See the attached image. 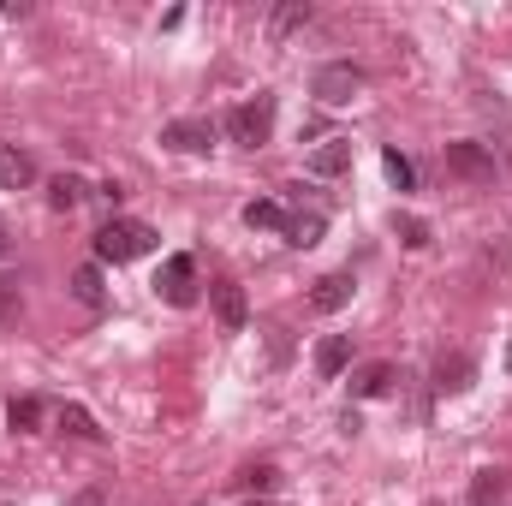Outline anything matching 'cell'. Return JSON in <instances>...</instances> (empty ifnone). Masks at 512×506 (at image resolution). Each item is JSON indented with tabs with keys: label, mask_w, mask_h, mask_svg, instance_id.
Listing matches in <instances>:
<instances>
[{
	"label": "cell",
	"mask_w": 512,
	"mask_h": 506,
	"mask_svg": "<svg viewBox=\"0 0 512 506\" xmlns=\"http://www.w3.org/2000/svg\"><path fill=\"white\" fill-rule=\"evenodd\" d=\"M155 251V227H143V221H108L102 233H96V262H131V256H149Z\"/></svg>",
	"instance_id": "6da1fadb"
},
{
	"label": "cell",
	"mask_w": 512,
	"mask_h": 506,
	"mask_svg": "<svg viewBox=\"0 0 512 506\" xmlns=\"http://www.w3.org/2000/svg\"><path fill=\"white\" fill-rule=\"evenodd\" d=\"M227 137H233L239 149H262V143L274 137V96H256V102H239V108L227 114Z\"/></svg>",
	"instance_id": "7a4b0ae2"
},
{
	"label": "cell",
	"mask_w": 512,
	"mask_h": 506,
	"mask_svg": "<svg viewBox=\"0 0 512 506\" xmlns=\"http://www.w3.org/2000/svg\"><path fill=\"white\" fill-rule=\"evenodd\" d=\"M447 173H459L465 185H495L501 161L489 143H447Z\"/></svg>",
	"instance_id": "3957f363"
},
{
	"label": "cell",
	"mask_w": 512,
	"mask_h": 506,
	"mask_svg": "<svg viewBox=\"0 0 512 506\" xmlns=\"http://www.w3.org/2000/svg\"><path fill=\"white\" fill-rule=\"evenodd\" d=\"M310 90H316V96H322L328 108H346V102H352V96L364 90V72H358L352 60H328V66L316 72V84H310Z\"/></svg>",
	"instance_id": "277c9868"
},
{
	"label": "cell",
	"mask_w": 512,
	"mask_h": 506,
	"mask_svg": "<svg viewBox=\"0 0 512 506\" xmlns=\"http://www.w3.org/2000/svg\"><path fill=\"white\" fill-rule=\"evenodd\" d=\"M155 292H161L173 310L197 304V262H191V256H167V262H161V274H155Z\"/></svg>",
	"instance_id": "5b68a950"
},
{
	"label": "cell",
	"mask_w": 512,
	"mask_h": 506,
	"mask_svg": "<svg viewBox=\"0 0 512 506\" xmlns=\"http://www.w3.org/2000/svg\"><path fill=\"white\" fill-rule=\"evenodd\" d=\"M209 298H215V316H221V328H227V334H245V322H251L245 286H239V280H215V286H209Z\"/></svg>",
	"instance_id": "8992f818"
},
{
	"label": "cell",
	"mask_w": 512,
	"mask_h": 506,
	"mask_svg": "<svg viewBox=\"0 0 512 506\" xmlns=\"http://www.w3.org/2000/svg\"><path fill=\"white\" fill-rule=\"evenodd\" d=\"M161 143L179 155H203V149H215V126L209 120H173V126H161Z\"/></svg>",
	"instance_id": "52a82bcc"
},
{
	"label": "cell",
	"mask_w": 512,
	"mask_h": 506,
	"mask_svg": "<svg viewBox=\"0 0 512 506\" xmlns=\"http://www.w3.org/2000/svg\"><path fill=\"white\" fill-rule=\"evenodd\" d=\"M304 167H310L316 179H340V173L352 167V143H346V137H322V143L310 149V161H304Z\"/></svg>",
	"instance_id": "ba28073f"
},
{
	"label": "cell",
	"mask_w": 512,
	"mask_h": 506,
	"mask_svg": "<svg viewBox=\"0 0 512 506\" xmlns=\"http://www.w3.org/2000/svg\"><path fill=\"white\" fill-rule=\"evenodd\" d=\"M471 381H477L471 352H441V358H435V393H465Z\"/></svg>",
	"instance_id": "9c48e42d"
},
{
	"label": "cell",
	"mask_w": 512,
	"mask_h": 506,
	"mask_svg": "<svg viewBox=\"0 0 512 506\" xmlns=\"http://www.w3.org/2000/svg\"><path fill=\"white\" fill-rule=\"evenodd\" d=\"M352 274H322L316 280V292H310V310H322V316H334V310H346L352 304Z\"/></svg>",
	"instance_id": "30bf717a"
},
{
	"label": "cell",
	"mask_w": 512,
	"mask_h": 506,
	"mask_svg": "<svg viewBox=\"0 0 512 506\" xmlns=\"http://www.w3.org/2000/svg\"><path fill=\"white\" fill-rule=\"evenodd\" d=\"M30 179H36V161L18 143H0V191H24Z\"/></svg>",
	"instance_id": "8fae6325"
},
{
	"label": "cell",
	"mask_w": 512,
	"mask_h": 506,
	"mask_svg": "<svg viewBox=\"0 0 512 506\" xmlns=\"http://www.w3.org/2000/svg\"><path fill=\"white\" fill-rule=\"evenodd\" d=\"M310 18H316L310 0H280V6L268 12V36H292V30H304Z\"/></svg>",
	"instance_id": "7c38bea8"
},
{
	"label": "cell",
	"mask_w": 512,
	"mask_h": 506,
	"mask_svg": "<svg viewBox=\"0 0 512 506\" xmlns=\"http://www.w3.org/2000/svg\"><path fill=\"white\" fill-rule=\"evenodd\" d=\"M72 298H78L84 310H108V286H102V268H96V262H84V268L72 274Z\"/></svg>",
	"instance_id": "4fadbf2b"
},
{
	"label": "cell",
	"mask_w": 512,
	"mask_h": 506,
	"mask_svg": "<svg viewBox=\"0 0 512 506\" xmlns=\"http://www.w3.org/2000/svg\"><path fill=\"white\" fill-rule=\"evenodd\" d=\"M42 417H48V405H42L36 393H18V399L6 405V423H12L18 435H36V429H42Z\"/></svg>",
	"instance_id": "5bb4252c"
},
{
	"label": "cell",
	"mask_w": 512,
	"mask_h": 506,
	"mask_svg": "<svg viewBox=\"0 0 512 506\" xmlns=\"http://www.w3.org/2000/svg\"><path fill=\"white\" fill-rule=\"evenodd\" d=\"M346 358H352V346H346V334H328L322 346H316V376L334 381L340 370H346Z\"/></svg>",
	"instance_id": "9a60e30c"
},
{
	"label": "cell",
	"mask_w": 512,
	"mask_h": 506,
	"mask_svg": "<svg viewBox=\"0 0 512 506\" xmlns=\"http://www.w3.org/2000/svg\"><path fill=\"white\" fill-rule=\"evenodd\" d=\"M352 393H358V399H387V393H393V364H364L358 381H352Z\"/></svg>",
	"instance_id": "2e32d148"
},
{
	"label": "cell",
	"mask_w": 512,
	"mask_h": 506,
	"mask_svg": "<svg viewBox=\"0 0 512 506\" xmlns=\"http://www.w3.org/2000/svg\"><path fill=\"white\" fill-rule=\"evenodd\" d=\"M245 227H262V233H286V209L274 197H256L245 203Z\"/></svg>",
	"instance_id": "e0dca14e"
},
{
	"label": "cell",
	"mask_w": 512,
	"mask_h": 506,
	"mask_svg": "<svg viewBox=\"0 0 512 506\" xmlns=\"http://www.w3.org/2000/svg\"><path fill=\"white\" fill-rule=\"evenodd\" d=\"M322 215H286V245H298V251H310V245H322Z\"/></svg>",
	"instance_id": "ac0fdd59"
},
{
	"label": "cell",
	"mask_w": 512,
	"mask_h": 506,
	"mask_svg": "<svg viewBox=\"0 0 512 506\" xmlns=\"http://www.w3.org/2000/svg\"><path fill=\"white\" fill-rule=\"evenodd\" d=\"M48 203H54V209H78V203H84V179H78V173H60V179L48 185Z\"/></svg>",
	"instance_id": "d6986e66"
},
{
	"label": "cell",
	"mask_w": 512,
	"mask_h": 506,
	"mask_svg": "<svg viewBox=\"0 0 512 506\" xmlns=\"http://www.w3.org/2000/svg\"><path fill=\"white\" fill-rule=\"evenodd\" d=\"M60 423H66L72 435H84V441H102V429H96V417H90L84 405H66V411H60Z\"/></svg>",
	"instance_id": "ffe728a7"
},
{
	"label": "cell",
	"mask_w": 512,
	"mask_h": 506,
	"mask_svg": "<svg viewBox=\"0 0 512 506\" xmlns=\"http://www.w3.org/2000/svg\"><path fill=\"white\" fill-rule=\"evenodd\" d=\"M382 167H387V179H393L399 191H411V185H417V167H411V161H405L399 149H387V155H382Z\"/></svg>",
	"instance_id": "44dd1931"
},
{
	"label": "cell",
	"mask_w": 512,
	"mask_h": 506,
	"mask_svg": "<svg viewBox=\"0 0 512 506\" xmlns=\"http://www.w3.org/2000/svg\"><path fill=\"white\" fill-rule=\"evenodd\" d=\"M393 233H399L411 251H423V245H429V227H423L417 215H393Z\"/></svg>",
	"instance_id": "7402d4cb"
},
{
	"label": "cell",
	"mask_w": 512,
	"mask_h": 506,
	"mask_svg": "<svg viewBox=\"0 0 512 506\" xmlns=\"http://www.w3.org/2000/svg\"><path fill=\"white\" fill-rule=\"evenodd\" d=\"M471 501L495 506V501H501V477H495V471H483V477H477V489H471Z\"/></svg>",
	"instance_id": "603a6c76"
},
{
	"label": "cell",
	"mask_w": 512,
	"mask_h": 506,
	"mask_svg": "<svg viewBox=\"0 0 512 506\" xmlns=\"http://www.w3.org/2000/svg\"><path fill=\"white\" fill-rule=\"evenodd\" d=\"M239 483H251V489H262V495H268V489L280 483V471H274V465H251V471H245Z\"/></svg>",
	"instance_id": "cb8c5ba5"
},
{
	"label": "cell",
	"mask_w": 512,
	"mask_h": 506,
	"mask_svg": "<svg viewBox=\"0 0 512 506\" xmlns=\"http://www.w3.org/2000/svg\"><path fill=\"white\" fill-rule=\"evenodd\" d=\"M12 316H18V286L0 280V322H12Z\"/></svg>",
	"instance_id": "d4e9b609"
},
{
	"label": "cell",
	"mask_w": 512,
	"mask_h": 506,
	"mask_svg": "<svg viewBox=\"0 0 512 506\" xmlns=\"http://www.w3.org/2000/svg\"><path fill=\"white\" fill-rule=\"evenodd\" d=\"M66 506H108V501H102V489H78Z\"/></svg>",
	"instance_id": "484cf974"
},
{
	"label": "cell",
	"mask_w": 512,
	"mask_h": 506,
	"mask_svg": "<svg viewBox=\"0 0 512 506\" xmlns=\"http://www.w3.org/2000/svg\"><path fill=\"white\" fill-rule=\"evenodd\" d=\"M507 376H512V340H507Z\"/></svg>",
	"instance_id": "4316f807"
},
{
	"label": "cell",
	"mask_w": 512,
	"mask_h": 506,
	"mask_svg": "<svg viewBox=\"0 0 512 506\" xmlns=\"http://www.w3.org/2000/svg\"><path fill=\"white\" fill-rule=\"evenodd\" d=\"M0 256H6V227H0Z\"/></svg>",
	"instance_id": "83f0119b"
},
{
	"label": "cell",
	"mask_w": 512,
	"mask_h": 506,
	"mask_svg": "<svg viewBox=\"0 0 512 506\" xmlns=\"http://www.w3.org/2000/svg\"><path fill=\"white\" fill-rule=\"evenodd\" d=\"M245 506H274V501H245Z\"/></svg>",
	"instance_id": "f1b7e54d"
},
{
	"label": "cell",
	"mask_w": 512,
	"mask_h": 506,
	"mask_svg": "<svg viewBox=\"0 0 512 506\" xmlns=\"http://www.w3.org/2000/svg\"><path fill=\"white\" fill-rule=\"evenodd\" d=\"M203 506H209V501H203Z\"/></svg>",
	"instance_id": "f546056e"
}]
</instances>
